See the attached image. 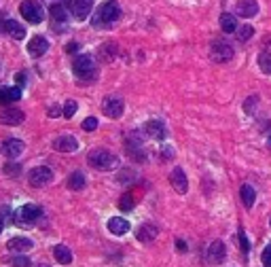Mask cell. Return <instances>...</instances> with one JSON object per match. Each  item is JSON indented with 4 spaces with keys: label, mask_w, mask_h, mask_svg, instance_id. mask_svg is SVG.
I'll return each mask as SVG.
<instances>
[{
    "label": "cell",
    "mask_w": 271,
    "mask_h": 267,
    "mask_svg": "<svg viewBox=\"0 0 271 267\" xmlns=\"http://www.w3.org/2000/svg\"><path fill=\"white\" fill-rule=\"evenodd\" d=\"M210 57H212V62H216V64L229 62L231 57H233V44H231L227 38H216L210 47Z\"/></svg>",
    "instance_id": "3"
},
{
    "label": "cell",
    "mask_w": 271,
    "mask_h": 267,
    "mask_svg": "<svg viewBox=\"0 0 271 267\" xmlns=\"http://www.w3.org/2000/svg\"><path fill=\"white\" fill-rule=\"evenodd\" d=\"M95 127H98V119L95 117H87L85 121H83V130L85 132H93Z\"/></svg>",
    "instance_id": "33"
},
{
    "label": "cell",
    "mask_w": 271,
    "mask_h": 267,
    "mask_svg": "<svg viewBox=\"0 0 271 267\" xmlns=\"http://www.w3.org/2000/svg\"><path fill=\"white\" fill-rule=\"evenodd\" d=\"M254 102H256V98H250V100L244 102V111H246V112H252V111H254Z\"/></svg>",
    "instance_id": "37"
},
{
    "label": "cell",
    "mask_w": 271,
    "mask_h": 267,
    "mask_svg": "<svg viewBox=\"0 0 271 267\" xmlns=\"http://www.w3.org/2000/svg\"><path fill=\"white\" fill-rule=\"evenodd\" d=\"M49 114H51V117H55V114H60V111H57V108H51Z\"/></svg>",
    "instance_id": "41"
},
{
    "label": "cell",
    "mask_w": 271,
    "mask_h": 267,
    "mask_svg": "<svg viewBox=\"0 0 271 267\" xmlns=\"http://www.w3.org/2000/svg\"><path fill=\"white\" fill-rule=\"evenodd\" d=\"M144 132L155 140H163L165 138V125H163V121H157V119L148 121V123L144 125Z\"/></svg>",
    "instance_id": "17"
},
{
    "label": "cell",
    "mask_w": 271,
    "mask_h": 267,
    "mask_svg": "<svg viewBox=\"0 0 271 267\" xmlns=\"http://www.w3.org/2000/svg\"><path fill=\"white\" fill-rule=\"evenodd\" d=\"M176 248H178V250H186V244L182 240H176Z\"/></svg>",
    "instance_id": "40"
},
{
    "label": "cell",
    "mask_w": 271,
    "mask_h": 267,
    "mask_svg": "<svg viewBox=\"0 0 271 267\" xmlns=\"http://www.w3.org/2000/svg\"><path fill=\"white\" fill-rule=\"evenodd\" d=\"M123 100L121 98H106L104 104H102V111H104L106 117L111 119H119L121 114H123Z\"/></svg>",
    "instance_id": "10"
},
{
    "label": "cell",
    "mask_w": 271,
    "mask_h": 267,
    "mask_svg": "<svg viewBox=\"0 0 271 267\" xmlns=\"http://www.w3.org/2000/svg\"><path fill=\"white\" fill-rule=\"evenodd\" d=\"M66 4L76 19H85L93 9V0H66Z\"/></svg>",
    "instance_id": "9"
},
{
    "label": "cell",
    "mask_w": 271,
    "mask_h": 267,
    "mask_svg": "<svg viewBox=\"0 0 271 267\" xmlns=\"http://www.w3.org/2000/svg\"><path fill=\"white\" fill-rule=\"evenodd\" d=\"M225 257H227V248H225V244L221 240L212 242L208 246V261L210 263H223Z\"/></svg>",
    "instance_id": "12"
},
{
    "label": "cell",
    "mask_w": 271,
    "mask_h": 267,
    "mask_svg": "<svg viewBox=\"0 0 271 267\" xmlns=\"http://www.w3.org/2000/svg\"><path fill=\"white\" fill-rule=\"evenodd\" d=\"M2 170H4L6 176H19V172H22V165H19V163H6Z\"/></svg>",
    "instance_id": "32"
},
{
    "label": "cell",
    "mask_w": 271,
    "mask_h": 267,
    "mask_svg": "<svg viewBox=\"0 0 271 267\" xmlns=\"http://www.w3.org/2000/svg\"><path fill=\"white\" fill-rule=\"evenodd\" d=\"M19 13H22V17L30 23H41L45 19L43 4H38L36 0H23L22 6H19Z\"/></svg>",
    "instance_id": "4"
},
{
    "label": "cell",
    "mask_w": 271,
    "mask_h": 267,
    "mask_svg": "<svg viewBox=\"0 0 271 267\" xmlns=\"http://www.w3.org/2000/svg\"><path fill=\"white\" fill-rule=\"evenodd\" d=\"M235 11H237V15L240 17H254L256 13H259V2L256 0H240L235 6Z\"/></svg>",
    "instance_id": "16"
},
{
    "label": "cell",
    "mask_w": 271,
    "mask_h": 267,
    "mask_svg": "<svg viewBox=\"0 0 271 267\" xmlns=\"http://www.w3.org/2000/svg\"><path fill=\"white\" fill-rule=\"evenodd\" d=\"M53 149L60 153H74L79 149V142H76L74 136H60L53 140Z\"/></svg>",
    "instance_id": "14"
},
{
    "label": "cell",
    "mask_w": 271,
    "mask_h": 267,
    "mask_svg": "<svg viewBox=\"0 0 271 267\" xmlns=\"http://www.w3.org/2000/svg\"><path fill=\"white\" fill-rule=\"evenodd\" d=\"M74 74L79 76V79H91V76L95 74V64H93V57L83 53L74 60Z\"/></svg>",
    "instance_id": "6"
},
{
    "label": "cell",
    "mask_w": 271,
    "mask_h": 267,
    "mask_svg": "<svg viewBox=\"0 0 271 267\" xmlns=\"http://www.w3.org/2000/svg\"><path fill=\"white\" fill-rule=\"evenodd\" d=\"M38 216H41V208L34 206V203H25V206L19 208V212L15 214V221H17L19 227H32Z\"/></svg>",
    "instance_id": "5"
},
{
    "label": "cell",
    "mask_w": 271,
    "mask_h": 267,
    "mask_svg": "<svg viewBox=\"0 0 271 267\" xmlns=\"http://www.w3.org/2000/svg\"><path fill=\"white\" fill-rule=\"evenodd\" d=\"M119 208L125 210V212H130V210H134V200L130 195H123V197H121V206Z\"/></svg>",
    "instance_id": "34"
},
{
    "label": "cell",
    "mask_w": 271,
    "mask_h": 267,
    "mask_svg": "<svg viewBox=\"0 0 271 267\" xmlns=\"http://www.w3.org/2000/svg\"><path fill=\"white\" fill-rule=\"evenodd\" d=\"M2 227H4V221L0 219V233H2Z\"/></svg>",
    "instance_id": "42"
},
{
    "label": "cell",
    "mask_w": 271,
    "mask_h": 267,
    "mask_svg": "<svg viewBox=\"0 0 271 267\" xmlns=\"http://www.w3.org/2000/svg\"><path fill=\"white\" fill-rule=\"evenodd\" d=\"M221 28H223L225 34H231V32L237 30V22H235V17L231 15V13H223V15H221Z\"/></svg>",
    "instance_id": "24"
},
{
    "label": "cell",
    "mask_w": 271,
    "mask_h": 267,
    "mask_svg": "<svg viewBox=\"0 0 271 267\" xmlns=\"http://www.w3.org/2000/svg\"><path fill=\"white\" fill-rule=\"evenodd\" d=\"M0 32L9 34L11 38H15V41H23L25 38V28L17 22V19H11V17L9 19L0 17Z\"/></svg>",
    "instance_id": "7"
},
{
    "label": "cell",
    "mask_w": 271,
    "mask_h": 267,
    "mask_svg": "<svg viewBox=\"0 0 271 267\" xmlns=\"http://www.w3.org/2000/svg\"><path fill=\"white\" fill-rule=\"evenodd\" d=\"M252 34H254V28L252 25H242L240 30H237V38H240V41H250V38H252Z\"/></svg>",
    "instance_id": "29"
},
{
    "label": "cell",
    "mask_w": 271,
    "mask_h": 267,
    "mask_svg": "<svg viewBox=\"0 0 271 267\" xmlns=\"http://www.w3.org/2000/svg\"><path fill=\"white\" fill-rule=\"evenodd\" d=\"M19 98H22V89L19 87H0V104L2 106L17 102Z\"/></svg>",
    "instance_id": "19"
},
{
    "label": "cell",
    "mask_w": 271,
    "mask_h": 267,
    "mask_svg": "<svg viewBox=\"0 0 271 267\" xmlns=\"http://www.w3.org/2000/svg\"><path fill=\"white\" fill-rule=\"evenodd\" d=\"M157 233H159V229L153 225V222H144L140 229H138V240L140 242H153L155 238H157Z\"/></svg>",
    "instance_id": "21"
},
{
    "label": "cell",
    "mask_w": 271,
    "mask_h": 267,
    "mask_svg": "<svg viewBox=\"0 0 271 267\" xmlns=\"http://www.w3.org/2000/svg\"><path fill=\"white\" fill-rule=\"evenodd\" d=\"M23 119H25V114L19 111V108H4V111L0 112V121H2L4 125H19Z\"/></svg>",
    "instance_id": "15"
},
{
    "label": "cell",
    "mask_w": 271,
    "mask_h": 267,
    "mask_svg": "<svg viewBox=\"0 0 271 267\" xmlns=\"http://www.w3.org/2000/svg\"><path fill=\"white\" fill-rule=\"evenodd\" d=\"M32 248V240H28V238H13V240H9V250H13V252H28Z\"/></svg>",
    "instance_id": "22"
},
{
    "label": "cell",
    "mask_w": 271,
    "mask_h": 267,
    "mask_svg": "<svg viewBox=\"0 0 271 267\" xmlns=\"http://www.w3.org/2000/svg\"><path fill=\"white\" fill-rule=\"evenodd\" d=\"M76 108H79V104H76L74 100H68L66 104H64V111H62V114H64V117H66V119H70V117H74Z\"/></svg>",
    "instance_id": "30"
},
{
    "label": "cell",
    "mask_w": 271,
    "mask_h": 267,
    "mask_svg": "<svg viewBox=\"0 0 271 267\" xmlns=\"http://www.w3.org/2000/svg\"><path fill=\"white\" fill-rule=\"evenodd\" d=\"M38 267H49V265H45V263H41V265H38Z\"/></svg>",
    "instance_id": "44"
},
{
    "label": "cell",
    "mask_w": 271,
    "mask_h": 267,
    "mask_svg": "<svg viewBox=\"0 0 271 267\" xmlns=\"http://www.w3.org/2000/svg\"><path fill=\"white\" fill-rule=\"evenodd\" d=\"M263 265H265V267H271V244L265 248V250H263Z\"/></svg>",
    "instance_id": "36"
},
{
    "label": "cell",
    "mask_w": 271,
    "mask_h": 267,
    "mask_svg": "<svg viewBox=\"0 0 271 267\" xmlns=\"http://www.w3.org/2000/svg\"><path fill=\"white\" fill-rule=\"evenodd\" d=\"M114 51H117V44H104V47L100 49V60L102 62L114 60Z\"/></svg>",
    "instance_id": "28"
},
{
    "label": "cell",
    "mask_w": 271,
    "mask_h": 267,
    "mask_svg": "<svg viewBox=\"0 0 271 267\" xmlns=\"http://www.w3.org/2000/svg\"><path fill=\"white\" fill-rule=\"evenodd\" d=\"M87 161L91 168L95 170H102V172H108V170H113V168H117V155L111 151H106V149H95L91 151L87 155Z\"/></svg>",
    "instance_id": "2"
},
{
    "label": "cell",
    "mask_w": 271,
    "mask_h": 267,
    "mask_svg": "<svg viewBox=\"0 0 271 267\" xmlns=\"http://www.w3.org/2000/svg\"><path fill=\"white\" fill-rule=\"evenodd\" d=\"M13 267H32V261L23 257V252H19L17 257H13Z\"/></svg>",
    "instance_id": "31"
},
{
    "label": "cell",
    "mask_w": 271,
    "mask_h": 267,
    "mask_svg": "<svg viewBox=\"0 0 271 267\" xmlns=\"http://www.w3.org/2000/svg\"><path fill=\"white\" fill-rule=\"evenodd\" d=\"M22 151H23V142L22 140H17V138H9L6 142L2 144V153L9 159H15V157H19L22 155Z\"/></svg>",
    "instance_id": "18"
},
{
    "label": "cell",
    "mask_w": 271,
    "mask_h": 267,
    "mask_svg": "<svg viewBox=\"0 0 271 267\" xmlns=\"http://www.w3.org/2000/svg\"><path fill=\"white\" fill-rule=\"evenodd\" d=\"M240 195H242V201H244V206H246L248 210L254 206L256 193H254V189L250 187V184H244V187H242V191H240Z\"/></svg>",
    "instance_id": "25"
},
{
    "label": "cell",
    "mask_w": 271,
    "mask_h": 267,
    "mask_svg": "<svg viewBox=\"0 0 271 267\" xmlns=\"http://www.w3.org/2000/svg\"><path fill=\"white\" fill-rule=\"evenodd\" d=\"M79 49H81V44H79V43H70L68 47H66L68 53H74V51H79Z\"/></svg>",
    "instance_id": "38"
},
{
    "label": "cell",
    "mask_w": 271,
    "mask_h": 267,
    "mask_svg": "<svg viewBox=\"0 0 271 267\" xmlns=\"http://www.w3.org/2000/svg\"><path fill=\"white\" fill-rule=\"evenodd\" d=\"M51 17H53V22L66 23L68 13H66V9H64V4H62V2H53V4H51Z\"/></svg>",
    "instance_id": "26"
},
{
    "label": "cell",
    "mask_w": 271,
    "mask_h": 267,
    "mask_svg": "<svg viewBox=\"0 0 271 267\" xmlns=\"http://www.w3.org/2000/svg\"><path fill=\"white\" fill-rule=\"evenodd\" d=\"M170 182H172L174 191H176V193H180V195H184L186 191H189V180H186L184 172L180 170V168H174L170 172Z\"/></svg>",
    "instance_id": "11"
},
{
    "label": "cell",
    "mask_w": 271,
    "mask_h": 267,
    "mask_svg": "<svg viewBox=\"0 0 271 267\" xmlns=\"http://www.w3.org/2000/svg\"><path fill=\"white\" fill-rule=\"evenodd\" d=\"M53 257H55L57 263H62V265H70V263H72V252H70V248H66L64 244L53 248Z\"/></svg>",
    "instance_id": "23"
},
{
    "label": "cell",
    "mask_w": 271,
    "mask_h": 267,
    "mask_svg": "<svg viewBox=\"0 0 271 267\" xmlns=\"http://www.w3.org/2000/svg\"><path fill=\"white\" fill-rule=\"evenodd\" d=\"M51 178H53V172H51L47 165H38V168H32L28 172V180H30V184H34V187H43V184L51 182Z\"/></svg>",
    "instance_id": "8"
},
{
    "label": "cell",
    "mask_w": 271,
    "mask_h": 267,
    "mask_svg": "<svg viewBox=\"0 0 271 267\" xmlns=\"http://www.w3.org/2000/svg\"><path fill=\"white\" fill-rule=\"evenodd\" d=\"M25 81H28V79H25V74L22 72V74H17V83H19V85H25Z\"/></svg>",
    "instance_id": "39"
},
{
    "label": "cell",
    "mask_w": 271,
    "mask_h": 267,
    "mask_svg": "<svg viewBox=\"0 0 271 267\" xmlns=\"http://www.w3.org/2000/svg\"><path fill=\"white\" fill-rule=\"evenodd\" d=\"M240 246H242V252H248L250 250V242L246 238V233H244V229H240Z\"/></svg>",
    "instance_id": "35"
},
{
    "label": "cell",
    "mask_w": 271,
    "mask_h": 267,
    "mask_svg": "<svg viewBox=\"0 0 271 267\" xmlns=\"http://www.w3.org/2000/svg\"><path fill=\"white\" fill-rule=\"evenodd\" d=\"M47 51H49V41L45 36H34L28 43V53L32 57H41L43 53H47Z\"/></svg>",
    "instance_id": "13"
},
{
    "label": "cell",
    "mask_w": 271,
    "mask_h": 267,
    "mask_svg": "<svg viewBox=\"0 0 271 267\" xmlns=\"http://www.w3.org/2000/svg\"><path fill=\"white\" fill-rule=\"evenodd\" d=\"M119 15H121L119 4L114 2V0H108V2H104V4L98 6V11L93 13L91 23L95 25V28H106V25H111V23L117 22Z\"/></svg>",
    "instance_id": "1"
},
{
    "label": "cell",
    "mask_w": 271,
    "mask_h": 267,
    "mask_svg": "<svg viewBox=\"0 0 271 267\" xmlns=\"http://www.w3.org/2000/svg\"><path fill=\"white\" fill-rule=\"evenodd\" d=\"M267 146H269V149H271V136L267 138Z\"/></svg>",
    "instance_id": "43"
},
{
    "label": "cell",
    "mask_w": 271,
    "mask_h": 267,
    "mask_svg": "<svg viewBox=\"0 0 271 267\" xmlns=\"http://www.w3.org/2000/svg\"><path fill=\"white\" fill-rule=\"evenodd\" d=\"M68 189H72V191L85 189V176H83L81 172H72L68 178Z\"/></svg>",
    "instance_id": "27"
},
{
    "label": "cell",
    "mask_w": 271,
    "mask_h": 267,
    "mask_svg": "<svg viewBox=\"0 0 271 267\" xmlns=\"http://www.w3.org/2000/svg\"><path fill=\"white\" fill-rule=\"evenodd\" d=\"M108 231L114 233V235H123L130 231V222L125 219H121V216H113L111 221H108Z\"/></svg>",
    "instance_id": "20"
},
{
    "label": "cell",
    "mask_w": 271,
    "mask_h": 267,
    "mask_svg": "<svg viewBox=\"0 0 271 267\" xmlns=\"http://www.w3.org/2000/svg\"><path fill=\"white\" fill-rule=\"evenodd\" d=\"M269 225H271V219H269Z\"/></svg>",
    "instance_id": "45"
}]
</instances>
